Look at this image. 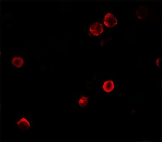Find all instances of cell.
I'll use <instances>...</instances> for the list:
<instances>
[{
  "label": "cell",
  "instance_id": "6da1fadb",
  "mask_svg": "<svg viewBox=\"0 0 162 142\" xmlns=\"http://www.w3.org/2000/svg\"><path fill=\"white\" fill-rule=\"evenodd\" d=\"M33 120L28 114L23 113L18 114L17 118L14 120V125L20 132L25 133L31 130L33 128Z\"/></svg>",
  "mask_w": 162,
  "mask_h": 142
},
{
  "label": "cell",
  "instance_id": "7a4b0ae2",
  "mask_svg": "<svg viewBox=\"0 0 162 142\" xmlns=\"http://www.w3.org/2000/svg\"><path fill=\"white\" fill-rule=\"evenodd\" d=\"M104 22L106 26L111 28L117 25V21L113 14L110 13H108L104 16Z\"/></svg>",
  "mask_w": 162,
  "mask_h": 142
},
{
  "label": "cell",
  "instance_id": "3957f363",
  "mask_svg": "<svg viewBox=\"0 0 162 142\" xmlns=\"http://www.w3.org/2000/svg\"><path fill=\"white\" fill-rule=\"evenodd\" d=\"M89 30L94 36H98L103 32V26L101 23L96 22L90 26Z\"/></svg>",
  "mask_w": 162,
  "mask_h": 142
},
{
  "label": "cell",
  "instance_id": "277c9868",
  "mask_svg": "<svg viewBox=\"0 0 162 142\" xmlns=\"http://www.w3.org/2000/svg\"><path fill=\"white\" fill-rule=\"evenodd\" d=\"M136 13L137 16L139 18H146L148 17V13L147 7L144 5L139 7L137 9Z\"/></svg>",
  "mask_w": 162,
  "mask_h": 142
},
{
  "label": "cell",
  "instance_id": "5b68a950",
  "mask_svg": "<svg viewBox=\"0 0 162 142\" xmlns=\"http://www.w3.org/2000/svg\"><path fill=\"white\" fill-rule=\"evenodd\" d=\"M114 88V82L112 80H109L105 81L102 86L104 91L107 93L111 92Z\"/></svg>",
  "mask_w": 162,
  "mask_h": 142
},
{
  "label": "cell",
  "instance_id": "8992f818",
  "mask_svg": "<svg viewBox=\"0 0 162 142\" xmlns=\"http://www.w3.org/2000/svg\"><path fill=\"white\" fill-rule=\"evenodd\" d=\"M12 64L15 67L18 68H20L24 64L23 59L21 57H15L12 59Z\"/></svg>",
  "mask_w": 162,
  "mask_h": 142
},
{
  "label": "cell",
  "instance_id": "52a82bcc",
  "mask_svg": "<svg viewBox=\"0 0 162 142\" xmlns=\"http://www.w3.org/2000/svg\"><path fill=\"white\" fill-rule=\"evenodd\" d=\"M88 97L82 95L78 100V104L79 106L82 107L86 106L88 103Z\"/></svg>",
  "mask_w": 162,
  "mask_h": 142
},
{
  "label": "cell",
  "instance_id": "ba28073f",
  "mask_svg": "<svg viewBox=\"0 0 162 142\" xmlns=\"http://www.w3.org/2000/svg\"><path fill=\"white\" fill-rule=\"evenodd\" d=\"M160 61H161V58H158L156 59V65L159 67L160 66Z\"/></svg>",
  "mask_w": 162,
  "mask_h": 142
}]
</instances>
